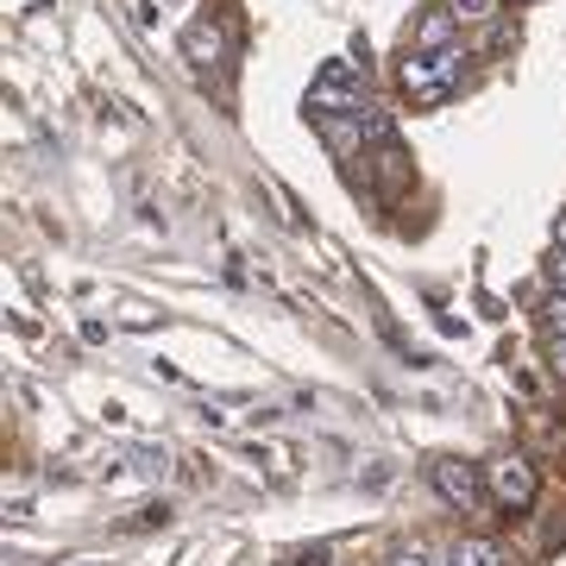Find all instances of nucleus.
<instances>
[{
	"label": "nucleus",
	"instance_id": "2eb2a0df",
	"mask_svg": "<svg viewBox=\"0 0 566 566\" xmlns=\"http://www.w3.org/2000/svg\"><path fill=\"white\" fill-rule=\"evenodd\" d=\"M554 240H560V245H566V208H560V221H554Z\"/></svg>",
	"mask_w": 566,
	"mask_h": 566
},
{
	"label": "nucleus",
	"instance_id": "ddd939ff",
	"mask_svg": "<svg viewBox=\"0 0 566 566\" xmlns=\"http://www.w3.org/2000/svg\"><path fill=\"white\" fill-rule=\"evenodd\" d=\"M547 327H554V334H566V296H560V290H554V303H547Z\"/></svg>",
	"mask_w": 566,
	"mask_h": 566
},
{
	"label": "nucleus",
	"instance_id": "f03ea898",
	"mask_svg": "<svg viewBox=\"0 0 566 566\" xmlns=\"http://www.w3.org/2000/svg\"><path fill=\"white\" fill-rule=\"evenodd\" d=\"M428 479H434V491H441L447 504H460V510H479V504H485V465L441 453V460L428 465Z\"/></svg>",
	"mask_w": 566,
	"mask_h": 566
},
{
	"label": "nucleus",
	"instance_id": "0eeeda50",
	"mask_svg": "<svg viewBox=\"0 0 566 566\" xmlns=\"http://www.w3.org/2000/svg\"><path fill=\"white\" fill-rule=\"evenodd\" d=\"M453 32H460V13H428L416 44H422V51H453Z\"/></svg>",
	"mask_w": 566,
	"mask_h": 566
},
{
	"label": "nucleus",
	"instance_id": "f257e3e1",
	"mask_svg": "<svg viewBox=\"0 0 566 566\" xmlns=\"http://www.w3.org/2000/svg\"><path fill=\"white\" fill-rule=\"evenodd\" d=\"M460 51H422V57L403 63V88L416 102H447L453 95V82H460Z\"/></svg>",
	"mask_w": 566,
	"mask_h": 566
},
{
	"label": "nucleus",
	"instance_id": "7ed1b4c3",
	"mask_svg": "<svg viewBox=\"0 0 566 566\" xmlns=\"http://www.w3.org/2000/svg\"><path fill=\"white\" fill-rule=\"evenodd\" d=\"M322 107L359 114V76H353V63H322V76L308 88V114H322Z\"/></svg>",
	"mask_w": 566,
	"mask_h": 566
},
{
	"label": "nucleus",
	"instance_id": "4468645a",
	"mask_svg": "<svg viewBox=\"0 0 566 566\" xmlns=\"http://www.w3.org/2000/svg\"><path fill=\"white\" fill-rule=\"evenodd\" d=\"M547 365L566 378V334H554V340H547Z\"/></svg>",
	"mask_w": 566,
	"mask_h": 566
},
{
	"label": "nucleus",
	"instance_id": "423d86ee",
	"mask_svg": "<svg viewBox=\"0 0 566 566\" xmlns=\"http://www.w3.org/2000/svg\"><path fill=\"white\" fill-rule=\"evenodd\" d=\"M353 133H359V139H371V145H390L397 139V126H390V107H359V114H353Z\"/></svg>",
	"mask_w": 566,
	"mask_h": 566
},
{
	"label": "nucleus",
	"instance_id": "9b49d317",
	"mask_svg": "<svg viewBox=\"0 0 566 566\" xmlns=\"http://www.w3.org/2000/svg\"><path fill=\"white\" fill-rule=\"evenodd\" d=\"M385 566H434V560H428V547H403V554H390Z\"/></svg>",
	"mask_w": 566,
	"mask_h": 566
},
{
	"label": "nucleus",
	"instance_id": "39448f33",
	"mask_svg": "<svg viewBox=\"0 0 566 566\" xmlns=\"http://www.w3.org/2000/svg\"><path fill=\"white\" fill-rule=\"evenodd\" d=\"M227 51V39H221V25H208V20H196L189 32H182V57L196 63V70H208V63Z\"/></svg>",
	"mask_w": 566,
	"mask_h": 566
},
{
	"label": "nucleus",
	"instance_id": "1a4fd4ad",
	"mask_svg": "<svg viewBox=\"0 0 566 566\" xmlns=\"http://www.w3.org/2000/svg\"><path fill=\"white\" fill-rule=\"evenodd\" d=\"M126 460H133V472H139V479H158L164 465H170V460H164V447H133Z\"/></svg>",
	"mask_w": 566,
	"mask_h": 566
},
{
	"label": "nucleus",
	"instance_id": "6e6552de",
	"mask_svg": "<svg viewBox=\"0 0 566 566\" xmlns=\"http://www.w3.org/2000/svg\"><path fill=\"white\" fill-rule=\"evenodd\" d=\"M447 566H504V554H497L491 542H453Z\"/></svg>",
	"mask_w": 566,
	"mask_h": 566
},
{
	"label": "nucleus",
	"instance_id": "9d476101",
	"mask_svg": "<svg viewBox=\"0 0 566 566\" xmlns=\"http://www.w3.org/2000/svg\"><path fill=\"white\" fill-rule=\"evenodd\" d=\"M547 283H554V290H560V296H566V245H560V252H554V259H547Z\"/></svg>",
	"mask_w": 566,
	"mask_h": 566
},
{
	"label": "nucleus",
	"instance_id": "f8f14e48",
	"mask_svg": "<svg viewBox=\"0 0 566 566\" xmlns=\"http://www.w3.org/2000/svg\"><path fill=\"white\" fill-rule=\"evenodd\" d=\"M453 13H460V20H485L491 0H453Z\"/></svg>",
	"mask_w": 566,
	"mask_h": 566
},
{
	"label": "nucleus",
	"instance_id": "20e7f679",
	"mask_svg": "<svg viewBox=\"0 0 566 566\" xmlns=\"http://www.w3.org/2000/svg\"><path fill=\"white\" fill-rule=\"evenodd\" d=\"M485 472H491V491H497L504 504H516V510L535 504V472H528V460H516V453H510V460H491Z\"/></svg>",
	"mask_w": 566,
	"mask_h": 566
}]
</instances>
